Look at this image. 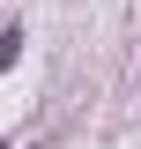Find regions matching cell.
I'll list each match as a JSON object with an SVG mask.
<instances>
[{
    "label": "cell",
    "instance_id": "obj_1",
    "mask_svg": "<svg viewBox=\"0 0 141 149\" xmlns=\"http://www.w3.org/2000/svg\"><path fill=\"white\" fill-rule=\"evenodd\" d=\"M0 149H8V142H0Z\"/></svg>",
    "mask_w": 141,
    "mask_h": 149
}]
</instances>
